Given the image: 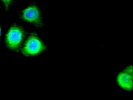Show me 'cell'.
Masks as SVG:
<instances>
[{"label": "cell", "mask_w": 133, "mask_h": 100, "mask_svg": "<svg viewBox=\"0 0 133 100\" xmlns=\"http://www.w3.org/2000/svg\"><path fill=\"white\" fill-rule=\"evenodd\" d=\"M46 46L36 33L30 34L25 42L22 53L24 56H32L43 52Z\"/></svg>", "instance_id": "7a4b0ae2"}, {"label": "cell", "mask_w": 133, "mask_h": 100, "mask_svg": "<svg viewBox=\"0 0 133 100\" xmlns=\"http://www.w3.org/2000/svg\"><path fill=\"white\" fill-rule=\"evenodd\" d=\"M1 28L0 27V37H1Z\"/></svg>", "instance_id": "8992f818"}, {"label": "cell", "mask_w": 133, "mask_h": 100, "mask_svg": "<svg viewBox=\"0 0 133 100\" xmlns=\"http://www.w3.org/2000/svg\"><path fill=\"white\" fill-rule=\"evenodd\" d=\"M133 68L131 66L126 68L123 71L119 74L117 77V82L122 88L131 91L133 88Z\"/></svg>", "instance_id": "277c9868"}, {"label": "cell", "mask_w": 133, "mask_h": 100, "mask_svg": "<svg viewBox=\"0 0 133 100\" xmlns=\"http://www.w3.org/2000/svg\"><path fill=\"white\" fill-rule=\"evenodd\" d=\"M1 1L3 2L7 11L10 9L14 1V0H1Z\"/></svg>", "instance_id": "5b68a950"}, {"label": "cell", "mask_w": 133, "mask_h": 100, "mask_svg": "<svg viewBox=\"0 0 133 100\" xmlns=\"http://www.w3.org/2000/svg\"><path fill=\"white\" fill-rule=\"evenodd\" d=\"M21 17L25 22L31 23L39 28L44 26V20L39 8L31 5L23 10L21 13Z\"/></svg>", "instance_id": "3957f363"}, {"label": "cell", "mask_w": 133, "mask_h": 100, "mask_svg": "<svg viewBox=\"0 0 133 100\" xmlns=\"http://www.w3.org/2000/svg\"><path fill=\"white\" fill-rule=\"evenodd\" d=\"M25 37V31L21 27L13 25L8 31L5 37V42L10 49L17 50L20 47Z\"/></svg>", "instance_id": "6da1fadb"}]
</instances>
